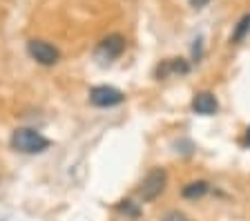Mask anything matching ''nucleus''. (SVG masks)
Here are the masks:
<instances>
[{
  "label": "nucleus",
  "mask_w": 250,
  "mask_h": 221,
  "mask_svg": "<svg viewBox=\"0 0 250 221\" xmlns=\"http://www.w3.org/2000/svg\"><path fill=\"white\" fill-rule=\"evenodd\" d=\"M116 210H119L121 215H127V217H139V208H136L132 201H121V203L116 205Z\"/></svg>",
  "instance_id": "9d476101"
},
{
  "label": "nucleus",
  "mask_w": 250,
  "mask_h": 221,
  "mask_svg": "<svg viewBox=\"0 0 250 221\" xmlns=\"http://www.w3.org/2000/svg\"><path fill=\"white\" fill-rule=\"evenodd\" d=\"M166 183H167V172L163 168H154L152 172H147L146 179L141 181L139 197L143 201H154L166 190Z\"/></svg>",
  "instance_id": "f03ea898"
},
{
  "label": "nucleus",
  "mask_w": 250,
  "mask_h": 221,
  "mask_svg": "<svg viewBox=\"0 0 250 221\" xmlns=\"http://www.w3.org/2000/svg\"><path fill=\"white\" fill-rule=\"evenodd\" d=\"M210 190V183L208 181H190V183L183 185L181 195L186 197V199H201L206 192Z\"/></svg>",
  "instance_id": "6e6552de"
},
{
  "label": "nucleus",
  "mask_w": 250,
  "mask_h": 221,
  "mask_svg": "<svg viewBox=\"0 0 250 221\" xmlns=\"http://www.w3.org/2000/svg\"><path fill=\"white\" fill-rule=\"evenodd\" d=\"M123 100H125L123 92L116 90V87H109V85H99V87L89 90V103L96 107H114L121 105Z\"/></svg>",
  "instance_id": "7ed1b4c3"
},
{
  "label": "nucleus",
  "mask_w": 250,
  "mask_h": 221,
  "mask_svg": "<svg viewBox=\"0 0 250 221\" xmlns=\"http://www.w3.org/2000/svg\"><path fill=\"white\" fill-rule=\"evenodd\" d=\"M161 221H190V219H188V217L183 215V212H179V210H172V212H167V215L163 217Z\"/></svg>",
  "instance_id": "9b49d317"
},
{
  "label": "nucleus",
  "mask_w": 250,
  "mask_h": 221,
  "mask_svg": "<svg viewBox=\"0 0 250 221\" xmlns=\"http://www.w3.org/2000/svg\"><path fill=\"white\" fill-rule=\"evenodd\" d=\"M246 143L250 145V127H248V132H246Z\"/></svg>",
  "instance_id": "ddd939ff"
},
{
  "label": "nucleus",
  "mask_w": 250,
  "mask_h": 221,
  "mask_svg": "<svg viewBox=\"0 0 250 221\" xmlns=\"http://www.w3.org/2000/svg\"><path fill=\"white\" fill-rule=\"evenodd\" d=\"M125 49V38L121 34H112V36L103 38L96 49V58H99L101 63H112L114 58H119Z\"/></svg>",
  "instance_id": "39448f33"
},
{
  "label": "nucleus",
  "mask_w": 250,
  "mask_h": 221,
  "mask_svg": "<svg viewBox=\"0 0 250 221\" xmlns=\"http://www.w3.org/2000/svg\"><path fill=\"white\" fill-rule=\"evenodd\" d=\"M210 0H190V5L192 7H203V5H208Z\"/></svg>",
  "instance_id": "f8f14e48"
},
{
  "label": "nucleus",
  "mask_w": 250,
  "mask_h": 221,
  "mask_svg": "<svg viewBox=\"0 0 250 221\" xmlns=\"http://www.w3.org/2000/svg\"><path fill=\"white\" fill-rule=\"evenodd\" d=\"M188 72H190V65L183 58H170V60H163L156 67V76L159 79H167L170 74H188Z\"/></svg>",
  "instance_id": "0eeeda50"
},
{
  "label": "nucleus",
  "mask_w": 250,
  "mask_h": 221,
  "mask_svg": "<svg viewBox=\"0 0 250 221\" xmlns=\"http://www.w3.org/2000/svg\"><path fill=\"white\" fill-rule=\"evenodd\" d=\"M250 32V14H246L244 18H241L239 22H237V27H234V32H232V42H239L244 40V36Z\"/></svg>",
  "instance_id": "1a4fd4ad"
},
{
  "label": "nucleus",
  "mask_w": 250,
  "mask_h": 221,
  "mask_svg": "<svg viewBox=\"0 0 250 221\" xmlns=\"http://www.w3.org/2000/svg\"><path fill=\"white\" fill-rule=\"evenodd\" d=\"M49 145H52L49 139H45L41 132L31 130V127H18V130H14V134H11V147H14L16 152L41 154V152H45Z\"/></svg>",
  "instance_id": "f257e3e1"
},
{
  "label": "nucleus",
  "mask_w": 250,
  "mask_h": 221,
  "mask_svg": "<svg viewBox=\"0 0 250 221\" xmlns=\"http://www.w3.org/2000/svg\"><path fill=\"white\" fill-rule=\"evenodd\" d=\"M217 107H219V103H217V99H214V94H210V92H199V94H194L192 110L197 112V114L210 116L217 112Z\"/></svg>",
  "instance_id": "423d86ee"
},
{
  "label": "nucleus",
  "mask_w": 250,
  "mask_h": 221,
  "mask_svg": "<svg viewBox=\"0 0 250 221\" xmlns=\"http://www.w3.org/2000/svg\"><path fill=\"white\" fill-rule=\"evenodd\" d=\"M27 52L41 65H56L58 58H61V52L47 40H29L27 42Z\"/></svg>",
  "instance_id": "20e7f679"
}]
</instances>
